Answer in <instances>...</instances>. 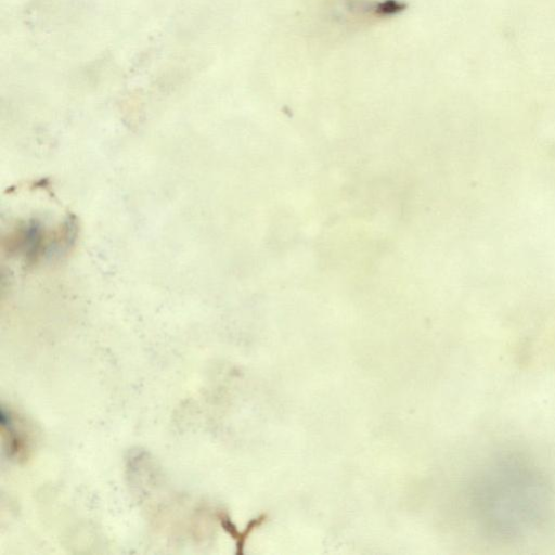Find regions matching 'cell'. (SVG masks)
I'll return each mask as SVG.
<instances>
[{
    "mask_svg": "<svg viewBox=\"0 0 555 555\" xmlns=\"http://www.w3.org/2000/svg\"><path fill=\"white\" fill-rule=\"evenodd\" d=\"M553 502L554 491L545 472L518 451H504L486 461L467 490L476 527L487 539L500 543L534 534L550 518Z\"/></svg>",
    "mask_w": 555,
    "mask_h": 555,
    "instance_id": "1",
    "label": "cell"
},
{
    "mask_svg": "<svg viewBox=\"0 0 555 555\" xmlns=\"http://www.w3.org/2000/svg\"><path fill=\"white\" fill-rule=\"evenodd\" d=\"M3 451L16 464L26 463L33 455L35 434L28 421L4 403L0 408Z\"/></svg>",
    "mask_w": 555,
    "mask_h": 555,
    "instance_id": "2",
    "label": "cell"
}]
</instances>
